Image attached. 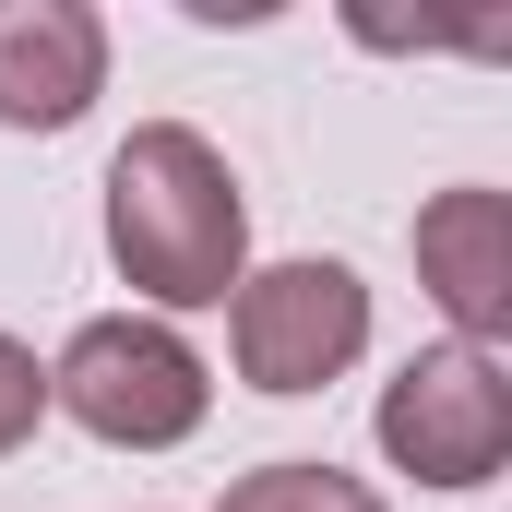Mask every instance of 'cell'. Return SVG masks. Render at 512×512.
Segmentation results:
<instances>
[{
  "label": "cell",
  "instance_id": "cell-1",
  "mask_svg": "<svg viewBox=\"0 0 512 512\" xmlns=\"http://www.w3.org/2000/svg\"><path fill=\"white\" fill-rule=\"evenodd\" d=\"M108 251L155 310H215L251 274V203L203 131L155 120L108 155Z\"/></svg>",
  "mask_w": 512,
  "mask_h": 512
},
{
  "label": "cell",
  "instance_id": "cell-2",
  "mask_svg": "<svg viewBox=\"0 0 512 512\" xmlns=\"http://www.w3.org/2000/svg\"><path fill=\"white\" fill-rule=\"evenodd\" d=\"M48 405L72 417V429H96V441H120V453H167V441H191L203 429V358L167 334V322H84L72 346H60V370H48Z\"/></svg>",
  "mask_w": 512,
  "mask_h": 512
},
{
  "label": "cell",
  "instance_id": "cell-3",
  "mask_svg": "<svg viewBox=\"0 0 512 512\" xmlns=\"http://www.w3.org/2000/svg\"><path fill=\"white\" fill-rule=\"evenodd\" d=\"M382 453L417 477V489H489L512 453V382L501 358H477V346H429V358H405L382 393Z\"/></svg>",
  "mask_w": 512,
  "mask_h": 512
},
{
  "label": "cell",
  "instance_id": "cell-4",
  "mask_svg": "<svg viewBox=\"0 0 512 512\" xmlns=\"http://www.w3.org/2000/svg\"><path fill=\"white\" fill-rule=\"evenodd\" d=\"M358 346H370V286L346 262L239 274V382L251 393H322Z\"/></svg>",
  "mask_w": 512,
  "mask_h": 512
},
{
  "label": "cell",
  "instance_id": "cell-5",
  "mask_svg": "<svg viewBox=\"0 0 512 512\" xmlns=\"http://www.w3.org/2000/svg\"><path fill=\"white\" fill-rule=\"evenodd\" d=\"M108 84V24L84 0H0V131H72Z\"/></svg>",
  "mask_w": 512,
  "mask_h": 512
},
{
  "label": "cell",
  "instance_id": "cell-6",
  "mask_svg": "<svg viewBox=\"0 0 512 512\" xmlns=\"http://www.w3.org/2000/svg\"><path fill=\"white\" fill-rule=\"evenodd\" d=\"M417 274H429V298L453 310V334L489 358L512 334V203L501 191H441V203L417 215Z\"/></svg>",
  "mask_w": 512,
  "mask_h": 512
},
{
  "label": "cell",
  "instance_id": "cell-7",
  "mask_svg": "<svg viewBox=\"0 0 512 512\" xmlns=\"http://www.w3.org/2000/svg\"><path fill=\"white\" fill-rule=\"evenodd\" d=\"M215 512H382L358 477H334V465H262V477H239Z\"/></svg>",
  "mask_w": 512,
  "mask_h": 512
},
{
  "label": "cell",
  "instance_id": "cell-8",
  "mask_svg": "<svg viewBox=\"0 0 512 512\" xmlns=\"http://www.w3.org/2000/svg\"><path fill=\"white\" fill-rule=\"evenodd\" d=\"M36 417H48V370H36V346H12V334H0V453H24V441H36Z\"/></svg>",
  "mask_w": 512,
  "mask_h": 512
}]
</instances>
